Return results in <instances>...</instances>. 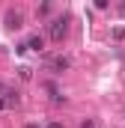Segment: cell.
I'll list each match as a JSON object with an SVG mask.
<instances>
[{
  "mask_svg": "<svg viewBox=\"0 0 125 128\" xmlns=\"http://www.w3.org/2000/svg\"><path fill=\"white\" fill-rule=\"evenodd\" d=\"M27 128H39V125H33V122H30V125H27Z\"/></svg>",
  "mask_w": 125,
  "mask_h": 128,
  "instance_id": "7",
  "label": "cell"
},
{
  "mask_svg": "<svg viewBox=\"0 0 125 128\" xmlns=\"http://www.w3.org/2000/svg\"><path fill=\"white\" fill-rule=\"evenodd\" d=\"M66 30H68V18L62 15V18H54L51 21V27H48V33H51V39L54 42H60L62 36H66Z\"/></svg>",
  "mask_w": 125,
  "mask_h": 128,
  "instance_id": "1",
  "label": "cell"
},
{
  "mask_svg": "<svg viewBox=\"0 0 125 128\" xmlns=\"http://www.w3.org/2000/svg\"><path fill=\"white\" fill-rule=\"evenodd\" d=\"M68 66H72L68 57H54V60H51V68H54V72H66Z\"/></svg>",
  "mask_w": 125,
  "mask_h": 128,
  "instance_id": "3",
  "label": "cell"
},
{
  "mask_svg": "<svg viewBox=\"0 0 125 128\" xmlns=\"http://www.w3.org/2000/svg\"><path fill=\"white\" fill-rule=\"evenodd\" d=\"M119 12H122V15H125V3H122V6H119Z\"/></svg>",
  "mask_w": 125,
  "mask_h": 128,
  "instance_id": "6",
  "label": "cell"
},
{
  "mask_svg": "<svg viewBox=\"0 0 125 128\" xmlns=\"http://www.w3.org/2000/svg\"><path fill=\"white\" fill-rule=\"evenodd\" d=\"M48 128H62V125H60V122H51V125H48Z\"/></svg>",
  "mask_w": 125,
  "mask_h": 128,
  "instance_id": "5",
  "label": "cell"
},
{
  "mask_svg": "<svg viewBox=\"0 0 125 128\" xmlns=\"http://www.w3.org/2000/svg\"><path fill=\"white\" fill-rule=\"evenodd\" d=\"M21 21H24V18H21V12H6V27H9V30H18V27H21Z\"/></svg>",
  "mask_w": 125,
  "mask_h": 128,
  "instance_id": "2",
  "label": "cell"
},
{
  "mask_svg": "<svg viewBox=\"0 0 125 128\" xmlns=\"http://www.w3.org/2000/svg\"><path fill=\"white\" fill-rule=\"evenodd\" d=\"M27 48H30V51H42V48H45V42H42V36H33L30 42H27Z\"/></svg>",
  "mask_w": 125,
  "mask_h": 128,
  "instance_id": "4",
  "label": "cell"
}]
</instances>
